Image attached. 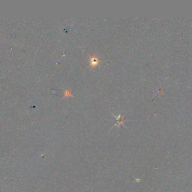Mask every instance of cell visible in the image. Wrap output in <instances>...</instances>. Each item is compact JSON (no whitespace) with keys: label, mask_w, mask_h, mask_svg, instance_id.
Wrapping results in <instances>:
<instances>
[{"label":"cell","mask_w":192,"mask_h":192,"mask_svg":"<svg viewBox=\"0 0 192 192\" xmlns=\"http://www.w3.org/2000/svg\"><path fill=\"white\" fill-rule=\"evenodd\" d=\"M98 62H99L98 59V57H96L95 56H92L91 58H90V65H91L92 67L97 66Z\"/></svg>","instance_id":"obj_1"},{"label":"cell","mask_w":192,"mask_h":192,"mask_svg":"<svg viewBox=\"0 0 192 192\" xmlns=\"http://www.w3.org/2000/svg\"><path fill=\"white\" fill-rule=\"evenodd\" d=\"M113 116H114L116 117V123L114 125V126H120V125H123L124 119H123V118H122V115H120V114H119L118 116H116L115 115H113Z\"/></svg>","instance_id":"obj_2"},{"label":"cell","mask_w":192,"mask_h":192,"mask_svg":"<svg viewBox=\"0 0 192 192\" xmlns=\"http://www.w3.org/2000/svg\"><path fill=\"white\" fill-rule=\"evenodd\" d=\"M71 93L70 90H66L65 92V97H69V96H71Z\"/></svg>","instance_id":"obj_3"}]
</instances>
